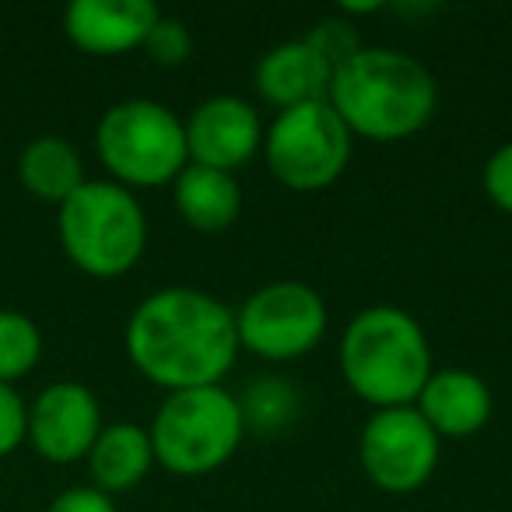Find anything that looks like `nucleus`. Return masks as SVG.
Masks as SVG:
<instances>
[{"mask_svg": "<svg viewBox=\"0 0 512 512\" xmlns=\"http://www.w3.org/2000/svg\"><path fill=\"white\" fill-rule=\"evenodd\" d=\"M57 239L81 274L113 281L141 264L148 249V214L127 186L85 179L57 207Z\"/></svg>", "mask_w": 512, "mask_h": 512, "instance_id": "nucleus-4", "label": "nucleus"}, {"mask_svg": "<svg viewBox=\"0 0 512 512\" xmlns=\"http://www.w3.org/2000/svg\"><path fill=\"white\" fill-rule=\"evenodd\" d=\"M25 435H29V404L15 386L0 383V460L22 449Z\"/></svg>", "mask_w": 512, "mask_h": 512, "instance_id": "nucleus-22", "label": "nucleus"}, {"mask_svg": "<svg viewBox=\"0 0 512 512\" xmlns=\"http://www.w3.org/2000/svg\"><path fill=\"white\" fill-rule=\"evenodd\" d=\"M102 425V404L92 386L78 379H57L43 386L29 404L25 442L50 463H78L92 453Z\"/></svg>", "mask_w": 512, "mask_h": 512, "instance_id": "nucleus-10", "label": "nucleus"}, {"mask_svg": "<svg viewBox=\"0 0 512 512\" xmlns=\"http://www.w3.org/2000/svg\"><path fill=\"white\" fill-rule=\"evenodd\" d=\"M442 439L414 407L372 411L358 435V463L372 488L386 495H411L432 481Z\"/></svg>", "mask_w": 512, "mask_h": 512, "instance_id": "nucleus-9", "label": "nucleus"}, {"mask_svg": "<svg viewBox=\"0 0 512 512\" xmlns=\"http://www.w3.org/2000/svg\"><path fill=\"white\" fill-rule=\"evenodd\" d=\"M46 512H120L113 502V495L106 491L92 488V484H74V488H64L50 505Z\"/></svg>", "mask_w": 512, "mask_h": 512, "instance_id": "nucleus-24", "label": "nucleus"}, {"mask_svg": "<svg viewBox=\"0 0 512 512\" xmlns=\"http://www.w3.org/2000/svg\"><path fill=\"white\" fill-rule=\"evenodd\" d=\"M411 407L432 425L439 439H470L488 428L495 397L488 379H481L477 372L435 369Z\"/></svg>", "mask_w": 512, "mask_h": 512, "instance_id": "nucleus-14", "label": "nucleus"}, {"mask_svg": "<svg viewBox=\"0 0 512 512\" xmlns=\"http://www.w3.org/2000/svg\"><path fill=\"white\" fill-rule=\"evenodd\" d=\"M95 151L109 179L127 190L172 186L190 165L183 120L155 99H123L95 123Z\"/></svg>", "mask_w": 512, "mask_h": 512, "instance_id": "nucleus-6", "label": "nucleus"}, {"mask_svg": "<svg viewBox=\"0 0 512 512\" xmlns=\"http://www.w3.org/2000/svg\"><path fill=\"white\" fill-rule=\"evenodd\" d=\"M327 102L351 137L397 144L421 134L439 109L435 74L393 46H362L334 67Z\"/></svg>", "mask_w": 512, "mask_h": 512, "instance_id": "nucleus-2", "label": "nucleus"}, {"mask_svg": "<svg viewBox=\"0 0 512 512\" xmlns=\"http://www.w3.org/2000/svg\"><path fill=\"white\" fill-rule=\"evenodd\" d=\"M309 43L316 46V50L323 53V57L330 60V67H341L348 57H355L358 50H362V39H358L355 25H351V18L337 15V18H323V22H316L313 29H309Z\"/></svg>", "mask_w": 512, "mask_h": 512, "instance_id": "nucleus-21", "label": "nucleus"}, {"mask_svg": "<svg viewBox=\"0 0 512 512\" xmlns=\"http://www.w3.org/2000/svg\"><path fill=\"white\" fill-rule=\"evenodd\" d=\"M481 186H484V197L512 218V141L498 144L488 155V162L481 169Z\"/></svg>", "mask_w": 512, "mask_h": 512, "instance_id": "nucleus-23", "label": "nucleus"}, {"mask_svg": "<svg viewBox=\"0 0 512 512\" xmlns=\"http://www.w3.org/2000/svg\"><path fill=\"white\" fill-rule=\"evenodd\" d=\"M141 50L162 67H183L193 57V36L186 29V22H179L172 15H158Z\"/></svg>", "mask_w": 512, "mask_h": 512, "instance_id": "nucleus-20", "label": "nucleus"}, {"mask_svg": "<svg viewBox=\"0 0 512 512\" xmlns=\"http://www.w3.org/2000/svg\"><path fill=\"white\" fill-rule=\"evenodd\" d=\"M88 460V474H92V488L106 491V495H120L130 491L151 474L155 467V449H151V435L137 421H113L102 425L99 439H95Z\"/></svg>", "mask_w": 512, "mask_h": 512, "instance_id": "nucleus-16", "label": "nucleus"}, {"mask_svg": "<svg viewBox=\"0 0 512 512\" xmlns=\"http://www.w3.org/2000/svg\"><path fill=\"white\" fill-rule=\"evenodd\" d=\"M330 78H334L330 60L302 36L271 46L264 57L256 60L253 88L264 99V106L285 113V109L327 99Z\"/></svg>", "mask_w": 512, "mask_h": 512, "instance_id": "nucleus-13", "label": "nucleus"}, {"mask_svg": "<svg viewBox=\"0 0 512 512\" xmlns=\"http://www.w3.org/2000/svg\"><path fill=\"white\" fill-rule=\"evenodd\" d=\"M43 358V330L22 309H0V383L15 386Z\"/></svg>", "mask_w": 512, "mask_h": 512, "instance_id": "nucleus-19", "label": "nucleus"}, {"mask_svg": "<svg viewBox=\"0 0 512 512\" xmlns=\"http://www.w3.org/2000/svg\"><path fill=\"white\" fill-rule=\"evenodd\" d=\"M190 165L239 172L264 148V116L242 95H211L183 120Z\"/></svg>", "mask_w": 512, "mask_h": 512, "instance_id": "nucleus-11", "label": "nucleus"}, {"mask_svg": "<svg viewBox=\"0 0 512 512\" xmlns=\"http://www.w3.org/2000/svg\"><path fill=\"white\" fill-rule=\"evenodd\" d=\"M242 421H246V432H281L299 418V386L288 383L281 376H260L239 393Z\"/></svg>", "mask_w": 512, "mask_h": 512, "instance_id": "nucleus-18", "label": "nucleus"}, {"mask_svg": "<svg viewBox=\"0 0 512 512\" xmlns=\"http://www.w3.org/2000/svg\"><path fill=\"white\" fill-rule=\"evenodd\" d=\"M123 348L130 365L165 393L221 386L242 355L235 309L186 285L144 295L123 327Z\"/></svg>", "mask_w": 512, "mask_h": 512, "instance_id": "nucleus-1", "label": "nucleus"}, {"mask_svg": "<svg viewBox=\"0 0 512 512\" xmlns=\"http://www.w3.org/2000/svg\"><path fill=\"white\" fill-rule=\"evenodd\" d=\"M330 327L323 295L306 281H271L235 309L239 348L264 362H295L320 348Z\"/></svg>", "mask_w": 512, "mask_h": 512, "instance_id": "nucleus-8", "label": "nucleus"}, {"mask_svg": "<svg viewBox=\"0 0 512 512\" xmlns=\"http://www.w3.org/2000/svg\"><path fill=\"white\" fill-rule=\"evenodd\" d=\"M172 207L193 232L218 235L232 228L242 214L239 179L207 165H186L172 183Z\"/></svg>", "mask_w": 512, "mask_h": 512, "instance_id": "nucleus-15", "label": "nucleus"}, {"mask_svg": "<svg viewBox=\"0 0 512 512\" xmlns=\"http://www.w3.org/2000/svg\"><path fill=\"white\" fill-rule=\"evenodd\" d=\"M18 179L36 200L60 207L85 183V162H81V151L67 137L39 134L18 155Z\"/></svg>", "mask_w": 512, "mask_h": 512, "instance_id": "nucleus-17", "label": "nucleus"}, {"mask_svg": "<svg viewBox=\"0 0 512 512\" xmlns=\"http://www.w3.org/2000/svg\"><path fill=\"white\" fill-rule=\"evenodd\" d=\"M348 390L372 411L411 407L435 372L425 327L400 306H369L348 320L337 344Z\"/></svg>", "mask_w": 512, "mask_h": 512, "instance_id": "nucleus-3", "label": "nucleus"}, {"mask_svg": "<svg viewBox=\"0 0 512 512\" xmlns=\"http://www.w3.org/2000/svg\"><path fill=\"white\" fill-rule=\"evenodd\" d=\"M264 162L281 186L320 193L348 172L355 137L327 99L278 113L264 130Z\"/></svg>", "mask_w": 512, "mask_h": 512, "instance_id": "nucleus-7", "label": "nucleus"}, {"mask_svg": "<svg viewBox=\"0 0 512 512\" xmlns=\"http://www.w3.org/2000/svg\"><path fill=\"white\" fill-rule=\"evenodd\" d=\"M148 435L158 467L176 477H204L239 453L246 421L235 393L225 386H197L165 393Z\"/></svg>", "mask_w": 512, "mask_h": 512, "instance_id": "nucleus-5", "label": "nucleus"}, {"mask_svg": "<svg viewBox=\"0 0 512 512\" xmlns=\"http://www.w3.org/2000/svg\"><path fill=\"white\" fill-rule=\"evenodd\" d=\"M158 15L148 0H74L64 11V32L88 57H123L141 50Z\"/></svg>", "mask_w": 512, "mask_h": 512, "instance_id": "nucleus-12", "label": "nucleus"}]
</instances>
